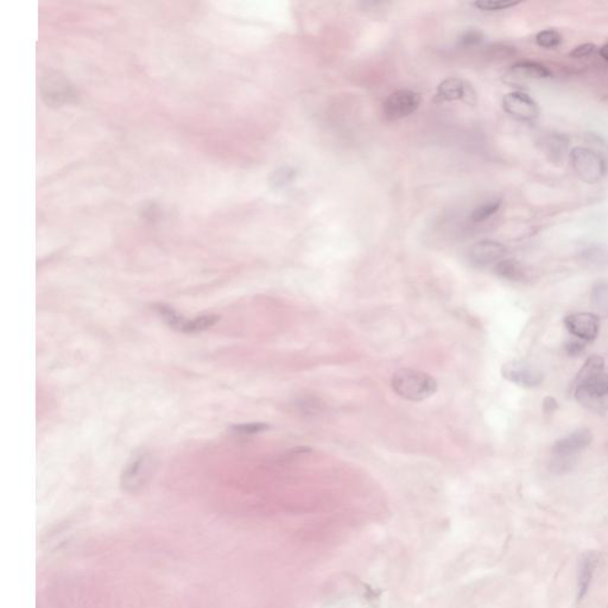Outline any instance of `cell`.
<instances>
[{"instance_id":"obj_1","label":"cell","mask_w":608,"mask_h":608,"mask_svg":"<svg viewBox=\"0 0 608 608\" xmlns=\"http://www.w3.org/2000/svg\"><path fill=\"white\" fill-rule=\"evenodd\" d=\"M391 386L393 391L404 400L422 402L435 395L439 384L435 378L425 372L402 368L393 373Z\"/></svg>"},{"instance_id":"obj_2","label":"cell","mask_w":608,"mask_h":608,"mask_svg":"<svg viewBox=\"0 0 608 608\" xmlns=\"http://www.w3.org/2000/svg\"><path fill=\"white\" fill-rule=\"evenodd\" d=\"M570 162L577 176L586 183H597L606 174V163L597 152L587 148L572 149Z\"/></svg>"},{"instance_id":"obj_3","label":"cell","mask_w":608,"mask_h":608,"mask_svg":"<svg viewBox=\"0 0 608 608\" xmlns=\"http://www.w3.org/2000/svg\"><path fill=\"white\" fill-rule=\"evenodd\" d=\"M421 94L412 90H400L391 94L383 104V114L389 122H396L414 114L421 106Z\"/></svg>"},{"instance_id":"obj_4","label":"cell","mask_w":608,"mask_h":608,"mask_svg":"<svg viewBox=\"0 0 608 608\" xmlns=\"http://www.w3.org/2000/svg\"><path fill=\"white\" fill-rule=\"evenodd\" d=\"M501 375L519 388L533 389L543 383V373L526 360H511L503 365Z\"/></svg>"},{"instance_id":"obj_5","label":"cell","mask_w":608,"mask_h":608,"mask_svg":"<svg viewBox=\"0 0 608 608\" xmlns=\"http://www.w3.org/2000/svg\"><path fill=\"white\" fill-rule=\"evenodd\" d=\"M503 108L519 122H533L540 117V107L533 97L523 92H512L503 97Z\"/></svg>"},{"instance_id":"obj_6","label":"cell","mask_w":608,"mask_h":608,"mask_svg":"<svg viewBox=\"0 0 608 608\" xmlns=\"http://www.w3.org/2000/svg\"><path fill=\"white\" fill-rule=\"evenodd\" d=\"M506 252V247L498 241L481 240L468 249L467 260L471 267H486L497 262L499 263Z\"/></svg>"},{"instance_id":"obj_7","label":"cell","mask_w":608,"mask_h":608,"mask_svg":"<svg viewBox=\"0 0 608 608\" xmlns=\"http://www.w3.org/2000/svg\"><path fill=\"white\" fill-rule=\"evenodd\" d=\"M435 100L439 102H453L464 101L467 105L476 102V93L474 88L459 78H448L439 83L436 90Z\"/></svg>"},{"instance_id":"obj_8","label":"cell","mask_w":608,"mask_h":608,"mask_svg":"<svg viewBox=\"0 0 608 608\" xmlns=\"http://www.w3.org/2000/svg\"><path fill=\"white\" fill-rule=\"evenodd\" d=\"M565 324L570 334L581 341H594L600 329V321L595 314L574 313L565 319Z\"/></svg>"},{"instance_id":"obj_9","label":"cell","mask_w":608,"mask_h":608,"mask_svg":"<svg viewBox=\"0 0 608 608\" xmlns=\"http://www.w3.org/2000/svg\"><path fill=\"white\" fill-rule=\"evenodd\" d=\"M608 395V373L601 372L575 385L576 400L583 405H593Z\"/></svg>"},{"instance_id":"obj_10","label":"cell","mask_w":608,"mask_h":608,"mask_svg":"<svg viewBox=\"0 0 608 608\" xmlns=\"http://www.w3.org/2000/svg\"><path fill=\"white\" fill-rule=\"evenodd\" d=\"M551 72L545 65L537 62L523 61L512 65L510 70L505 74V82L510 85L524 83L531 80H542L550 78Z\"/></svg>"},{"instance_id":"obj_11","label":"cell","mask_w":608,"mask_h":608,"mask_svg":"<svg viewBox=\"0 0 608 608\" xmlns=\"http://www.w3.org/2000/svg\"><path fill=\"white\" fill-rule=\"evenodd\" d=\"M593 441L590 429H579L558 439L553 446V453L558 457H572L581 450L586 449Z\"/></svg>"},{"instance_id":"obj_12","label":"cell","mask_w":608,"mask_h":608,"mask_svg":"<svg viewBox=\"0 0 608 608\" xmlns=\"http://www.w3.org/2000/svg\"><path fill=\"white\" fill-rule=\"evenodd\" d=\"M42 97L47 104L63 105L72 101L75 97L70 86L65 81L60 79H49L41 86Z\"/></svg>"},{"instance_id":"obj_13","label":"cell","mask_w":608,"mask_h":608,"mask_svg":"<svg viewBox=\"0 0 608 608\" xmlns=\"http://www.w3.org/2000/svg\"><path fill=\"white\" fill-rule=\"evenodd\" d=\"M151 468V459L148 454H139L131 461L124 471L123 482L127 487H134L144 480Z\"/></svg>"},{"instance_id":"obj_14","label":"cell","mask_w":608,"mask_h":608,"mask_svg":"<svg viewBox=\"0 0 608 608\" xmlns=\"http://www.w3.org/2000/svg\"><path fill=\"white\" fill-rule=\"evenodd\" d=\"M597 558L593 553L583 555L579 569V581H577V600L582 601L590 590V583L593 580L594 572L597 569Z\"/></svg>"},{"instance_id":"obj_15","label":"cell","mask_w":608,"mask_h":608,"mask_svg":"<svg viewBox=\"0 0 608 608\" xmlns=\"http://www.w3.org/2000/svg\"><path fill=\"white\" fill-rule=\"evenodd\" d=\"M496 274L501 278L512 282H522L528 276L526 267L518 260H503L496 265Z\"/></svg>"},{"instance_id":"obj_16","label":"cell","mask_w":608,"mask_h":608,"mask_svg":"<svg viewBox=\"0 0 608 608\" xmlns=\"http://www.w3.org/2000/svg\"><path fill=\"white\" fill-rule=\"evenodd\" d=\"M590 302L597 313L608 316V282H597L593 285Z\"/></svg>"},{"instance_id":"obj_17","label":"cell","mask_w":608,"mask_h":608,"mask_svg":"<svg viewBox=\"0 0 608 608\" xmlns=\"http://www.w3.org/2000/svg\"><path fill=\"white\" fill-rule=\"evenodd\" d=\"M220 320L216 315H203V316L194 317L191 320L184 321L181 331L186 333H198V331H206L213 327Z\"/></svg>"},{"instance_id":"obj_18","label":"cell","mask_w":608,"mask_h":608,"mask_svg":"<svg viewBox=\"0 0 608 608\" xmlns=\"http://www.w3.org/2000/svg\"><path fill=\"white\" fill-rule=\"evenodd\" d=\"M604 361L601 356H592L587 359L586 363H583L582 368L580 370L579 375L576 377L575 384L582 382L585 379L590 378L592 375H597L604 372Z\"/></svg>"},{"instance_id":"obj_19","label":"cell","mask_w":608,"mask_h":608,"mask_svg":"<svg viewBox=\"0 0 608 608\" xmlns=\"http://www.w3.org/2000/svg\"><path fill=\"white\" fill-rule=\"evenodd\" d=\"M501 206V200L486 202L484 205L479 206L478 208H475L471 213V221L473 223H482V221L490 219L491 216H494L499 210Z\"/></svg>"},{"instance_id":"obj_20","label":"cell","mask_w":608,"mask_h":608,"mask_svg":"<svg viewBox=\"0 0 608 608\" xmlns=\"http://www.w3.org/2000/svg\"><path fill=\"white\" fill-rule=\"evenodd\" d=\"M519 4L521 1H511V0H478L473 3L475 8L487 12L501 11L506 9L515 8Z\"/></svg>"},{"instance_id":"obj_21","label":"cell","mask_w":608,"mask_h":608,"mask_svg":"<svg viewBox=\"0 0 608 608\" xmlns=\"http://www.w3.org/2000/svg\"><path fill=\"white\" fill-rule=\"evenodd\" d=\"M536 43L545 49L556 48L562 43V35L556 30L548 29L537 33Z\"/></svg>"},{"instance_id":"obj_22","label":"cell","mask_w":608,"mask_h":608,"mask_svg":"<svg viewBox=\"0 0 608 608\" xmlns=\"http://www.w3.org/2000/svg\"><path fill=\"white\" fill-rule=\"evenodd\" d=\"M270 425L263 422H255V423H246V425H234L232 427V432L238 435H256L260 432H267L270 430Z\"/></svg>"},{"instance_id":"obj_23","label":"cell","mask_w":608,"mask_h":608,"mask_svg":"<svg viewBox=\"0 0 608 608\" xmlns=\"http://www.w3.org/2000/svg\"><path fill=\"white\" fill-rule=\"evenodd\" d=\"M295 175L296 173L292 168H282L274 174L271 182L276 188L284 187L285 184H288L295 178Z\"/></svg>"},{"instance_id":"obj_24","label":"cell","mask_w":608,"mask_h":608,"mask_svg":"<svg viewBox=\"0 0 608 608\" xmlns=\"http://www.w3.org/2000/svg\"><path fill=\"white\" fill-rule=\"evenodd\" d=\"M482 40V33L478 30H469L461 36L460 44L464 47H473L475 44L480 43Z\"/></svg>"},{"instance_id":"obj_25","label":"cell","mask_w":608,"mask_h":608,"mask_svg":"<svg viewBox=\"0 0 608 608\" xmlns=\"http://www.w3.org/2000/svg\"><path fill=\"white\" fill-rule=\"evenodd\" d=\"M597 47L592 43L581 44L579 47H576L574 50L569 54V56L572 58H590L594 54Z\"/></svg>"},{"instance_id":"obj_26","label":"cell","mask_w":608,"mask_h":608,"mask_svg":"<svg viewBox=\"0 0 608 608\" xmlns=\"http://www.w3.org/2000/svg\"><path fill=\"white\" fill-rule=\"evenodd\" d=\"M606 257L607 256H606L601 250L597 249L590 250V251H587V252L585 253V260H586L587 262H590V263H602V260H604Z\"/></svg>"},{"instance_id":"obj_27","label":"cell","mask_w":608,"mask_h":608,"mask_svg":"<svg viewBox=\"0 0 608 608\" xmlns=\"http://www.w3.org/2000/svg\"><path fill=\"white\" fill-rule=\"evenodd\" d=\"M565 348L569 356H577L580 353L583 352L585 345H583L582 342L572 340V341H568L565 343Z\"/></svg>"},{"instance_id":"obj_28","label":"cell","mask_w":608,"mask_h":608,"mask_svg":"<svg viewBox=\"0 0 608 608\" xmlns=\"http://www.w3.org/2000/svg\"><path fill=\"white\" fill-rule=\"evenodd\" d=\"M543 407L544 410L551 411V412H553V411L556 410L558 407V402H556V400L553 398V397H547V398L544 400Z\"/></svg>"},{"instance_id":"obj_29","label":"cell","mask_w":608,"mask_h":608,"mask_svg":"<svg viewBox=\"0 0 608 608\" xmlns=\"http://www.w3.org/2000/svg\"><path fill=\"white\" fill-rule=\"evenodd\" d=\"M601 58H604V61L608 62V43L604 44L600 49Z\"/></svg>"}]
</instances>
